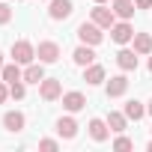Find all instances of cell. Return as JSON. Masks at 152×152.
<instances>
[{"label":"cell","instance_id":"cell-28","mask_svg":"<svg viewBox=\"0 0 152 152\" xmlns=\"http://www.w3.org/2000/svg\"><path fill=\"white\" fill-rule=\"evenodd\" d=\"M146 113H149V116H152V99H149V102H146Z\"/></svg>","mask_w":152,"mask_h":152},{"label":"cell","instance_id":"cell-25","mask_svg":"<svg viewBox=\"0 0 152 152\" xmlns=\"http://www.w3.org/2000/svg\"><path fill=\"white\" fill-rule=\"evenodd\" d=\"M39 149H42V152H57V149H60V143H57V140H51V137H45V140H39Z\"/></svg>","mask_w":152,"mask_h":152},{"label":"cell","instance_id":"cell-12","mask_svg":"<svg viewBox=\"0 0 152 152\" xmlns=\"http://www.w3.org/2000/svg\"><path fill=\"white\" fill-rule=\"evenodd\" d=\"M72 60H75V66H81V69H84V66L96 63V48H93V45H84V42H81L78 48L72 51Z\"/></svg>","mask_w":152,"mask_h":152},{"label":"cell","instance_id":"cell-21","mask_svg":"<svg viewBox=\"0 0 152 152\" xmlns=\"http://www.w3.org/2000/svg\"><path fill=\"white\" fill-rule=\"evenodd\" d=\"M122 113H125L128 119H134V122H137V119H143V116H146V104H143V102H137V99H128V102H125V107H122Z\"/></svg>","mask_w":152,"mask_h":152},{"label":"cell","instance_id":"cell-15","mask_svg":"<svg viewBox=\"0 0 152 152\" xmlns=\"http://www.w3.org/2000/svg\"><path fill=\"white\" fill-rule=\"evenodd\" d=\"M87 128H90V137H93L96 143H104V140L110 137V128H107V122H104V119H99V116H93Z\"/></svg>","mask_w":152,"mask_h":152},{"label":"cell","instance_id":"cell-3","mask_svg":"<svg viewBox=\"0 0 152 152\" xmlns=\"http://www.w3.org/2000/svg\"><path fill=\"white\" fill-rule=\"evenodd\" d=\"M90 21H96L102 30H110V27L116 24V15H113V9H110V6L96 3V6H93V12H90Z\"/></svg>","mask_w":152,"mask_h":152},{"label":"cell","instance_id":"cell-20","mask_svg":"<svg viewBox=\"0 0 152 152\" xmlns=\"http://www.w3.org/2000/svg\"><path fill=\"white\" fill-rule=\"evenodd\" d=\"M131 48H134L140 57H149V54H152V36H149V33H134Z\"/></svg>","mask_w":152,"mask_h":152},{"label":"cell","instance_id":"cell-2","mask_svg":"<svg viewBox=\"0 0 152 152\" xmlns=\"http://www.w3.org/2000/svg\"><path fill=\"white\" fill-rule=\"evenodd\" d=\"M12 60H15V63H21V66H27V63H36V45H30L27 39H18V42H12Z\"/></svg>","mask_w":152,"mask_h":152},{"label":"cell","instance_id":"cell-31","mask_svg":"<svg viewBox=\"0 0 152 152\" xmlns=\"http://www.w3.org/2000/svg\"><path fill=\"white\" fill-rule=\"evenodd\" d=\"M149 72H152V54H149Z\"/></svg>","mask_w":152,"mask_h":152},{"label":"cell","instance_id":"cell-30","mask_svg":"<svg viewBox=\"0 0 152 152\" xmlns=\"http://www.w3.org/2000/svg\"><path fill=\"white\" fill-rule=\"evenodd\" d=\"M146 152H152V140H149V143H146Z\"/></svg>","mask_w":152,"mask_h":152},{"label":"cell","instance_id":"cell-17","mask_svg":"<svg viewBox=\"0 0 152 152\" xmlns=\"http://www.w3.org/2000/svg\"><path fill=\"white\" fill-rule=\"evenodd\" d=\"M57 134L63 140H75V137H78V122H75L72 116H60L57 119Z\"/></svg>","mask_w":152,"mask_h":152},{"label":"cell","instance_id":"cell-32","mask_svg":"<svg viewBox=\"0 0 152 152\" xmlns=\"http://www.w3.org/2000/svg\"><path fill=\"white\" fill-rule=\"evenodd\" d=\"M96 3H107V0H96Z\"/></svg>","mask_w":152,"mask_h":152},{"label":"cell","instance_id":"cell-4","mask_svg":"<svg viewBox=\"0 0 152 152\" xmlns=\"http://www.w3.org/2000/svg\"><path fill=\"white\" fill-rule=\"evenodd\" d=\"M36 60H39V63H45V66L57 63V60H60V45H57V42H51V39L39 42V45H36Z\"/></svg>","mask_w":152,"mask_h":152},{"label":"cell","instance_id":"cell-11","mask_svg":"<svg viewBox=\"0 0 152 152\" xmlns=\"http://www.w3.org/2000/svg\"><path fill=\"white\" fill-rule=\"evenodd\" d=\"M63 107H66L69 113H78V110H84V107H87V96H84V93H78V90L63 93Z\"/></svg>","mask_w":152,"mask_h":152},{"label":"cell","instance_id":"cell-24","mask_svg":"<svg viewBox=\"0 0 152 152\" xmlns=\"http://www.w3.org/2000/svg\"><path fill=\"white\" fill-rule=\"evenodd\" d=\"M9 21H12V6L9 3H0V27L9 24Z\"/></svg>","mask_w":152,"mask_h":152},{"label":"cell","instance_id":"cell-9","mask_svg":"<svg viewBox=\"0 0 152 152\" xmlns=\"http://www.w3.org/2000/svg\"><path fill=\"white\" fill-rule=\"evenodd\" d=\"M104 93H107V99L125 96V93H128V78H125V75H113V78L104 84Z\"/></svg>","mask_w":152,"mask_h":152},{"label":"cell","instance_id":"cell-22","mask_svg":"<svg viewBox=\"0 0 152 152\" xmlns=\"http://www.w3.org/2000/svg\"><path fill=\"white\" fill-rule=\"evenodd\" d=\"M24 96H27V87H24V81H15V84H9V99L21 102Z\"/></svg>","mask_w":152,"mask_h":152},{"label":"cell","instance_id":"cell-29","mask_svg":"<svg viewBox=\"0 0 152 152\" xmlns=\"http://www.w3.org/2000/svg\"><path fill=\"white\" fill-rule=\"evenodd\" d=\"M3 66H6V63H3V51H0V69H3Z\"/></svg>","mask_w":152,"mask_h":152},{"label":"cell","instance_id":"cell-27","mask_svg":"<svg viewBox=\"0 0 152 152\" xmlns=\"http://www.w3.org/2000/svg\"><path fill=\"white\" fill-rule=\"evenodd\" d=\"M137 9H152V0H134Z\"/></svg>","mask_w":152,"mask_h":152},{"label":"cell","instance_id":"cell-23","mask_svg":"<svg viewBox=\"0 0 152 152\" xmlns=\"http://www.w3.org/2000/svg\"><path fill=\"white\" fill-rule=\"evenodd\" d=\"M113 149H116V152H128V149H134V140H131V137H125V134H116Z\"/></svg>","mask_w":152,"mask_h":152},{"label":"cell","instance_id":"cell-7","mask_svg":"<svg viewBox=\"0 0 152 152\" xmlns=\"http://www.w3.org/2000/svg\"><path fill=\"white\" fill-rule=\"evenodd\" d=\"M110 39H113L116 45H128V42L134 39V27H131L128 21H119V18H116V24L110 27Z\"/></svg>","mask_w":152,"mask_h":152},{"label":"cell","instance_id":"cell-26","mask_svg":"<svg viewBox=\"0 0 152 152\" xmlns=\"http://www.w3.org/2000/svg\"><path fill=\"white\" fill-rule=\"evenodd\" d=\"M6 99H9V84H6V81H0V104H3Z\"/></svg>","mask_w":152,"mask_h":152},{"label":"cell","instance_id":"cell-6","mask_svg":"<svg viewBox=\"0 0 152 152\" xmlns=\"http://www.w3.org/2000/svg\"><path fill=\"white\" fill-rule=\"evenodd\" d=\"M72 12H75L72 0H51V6H48V18L51 21H66Z\"/></svg>","mask_w":152,"mask_h":152},{"label":"cell","instance_id":"cell-14","mask_svg":"<svg viewBox=\"0 0 152 152\" xmlns=\"http://www.w3.org/2000/svg\"><path fill=\"white\" fill-rule=\"evenodd\" d=\"M110 9H113V15L119 21H131L137 6H134V0H110Z\"/></svg>","mask_w":152,"mask_h":152},{"label":"cell","instance_id":"cell-19","mask_svg":"<svg viewBox=\"0 0 152 152\" xmlns=\"http://www.w3.org/2000/svg\"><path fill=\"white\" fill-rule=\"evenodd\" d=\"M104 122H107V128H110L113 134H122V131L128 128V116L119 113V110H110V113L104 116Z\"/></svg>","mask_w":152,"mask_h":152},{"label":"cell","instance_id":"cell-10","mask_svg":"<svg viewBox=\"0 0 152 152\" xmlns=\"http://www.w3.org/2000/svg\"><path fill=\"white\" fill-rule=\"evenodd\" d=\"M84 81H87L90 87H99V84H104V81H107V72H104V66H99V63H90V66H84Z\"/></svg>","mask_w":152,"mask_h":152},{"label":"cell","instance_id":"cell-8","mask_svg":"<svg viewBox=\"0 0 152 152\" xmlns=\"http://www.w3.org/2000/svg\"><path fill=\"white\" fill-rule=\"evenodd\" d=\"M24 125H27V116H24L21 110H6V113H3V128H6L9 134L24 131Z\"/></svg>","mask_w":152,"mask_h":152},{"label":"cell","instance_id":"cell-18","mask_svg":"<svg viewBox=\"0 0 152 152\" xmlns=\"http://www.w3.org/2000/svg\"><path fill=\"white\" fill-rule=\"evenodd\" d=\"M0 78H3L6 84H15V81H24V69H21V63H6L3 69H0Z\"/></svg>","mask_w":152,"mask_h":152},{"label":"cell","instance_id":"cell-16","mask_svg":"<svg viewBox=\"0 0 152 152\" xmlns=\"http://www.w3.org/2000/svg\"><path fill=\"white\" fill-rule=\"evenodd\" d=\"M45 81V63H27L24 66V84H42Z\"/></svg>","mask_w":152,"mask_h":152},{"label":"cell","instance_id":"cell-5","mask_svg":"<svg viewBox=\"0 0 152 152\" xmlns=\"http://www.w3.org/2000/svg\"><path fill=\"white\" fill-rule=\"evenodd\" d=\"M39 96H42L45 102L63 99V84H60V78H45V81L39 84Z\"/></svg>","mask_w":152,"mask_h":152},{"label":"cell","instance_id":"cell-13","mask_svg":"<svg viewBox=\"0 0 152 152\" xmlns=\"http://www.w3.org/2000/svg\"><path fill=\"white\" fill-rule=\"evenodd\" d=\"M137 51L134 48H122L119 54H116V66L122 69V72H137Z\"/></svg>","mask_w":152,"mask_h":152},{"label":"cell","instance_id":"cell-1","mask_svg":"<svg viewBox=\"0 0 152 152\" xmlns=\"http://www.w3.org/2000/svg\"><path fill=\"white\" fill-rule=\"evenodd\" d=\"M78 39L84 42V45H102V39H104V33H102V27L96 24V21H84V24H78Z\"/></svg>","mask_w":152,"mask_h":152}]
</instances>
